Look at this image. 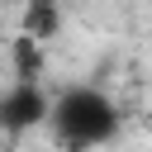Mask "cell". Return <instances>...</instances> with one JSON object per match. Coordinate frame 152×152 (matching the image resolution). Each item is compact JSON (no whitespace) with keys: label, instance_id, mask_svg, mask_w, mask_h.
Returning a JSON list of instances; mask_svg holds the SVG:
<instances>
[{"label":"cell","instance_id":"277c9868","mask_svg":"<svg viewBox=\"0 0 152 152\" xmlns=\"http://www.w3.org/2000/svg\"><path fill=\"white\" fill-rule=\"evenodd\" d=\"M14 76H24V81H38V76H43L38 38H19V43H14Z\"/></svg>","mask_w":152,"mask_h":152},{"label":"cell","instance_id":"6da1fadb","mask_svg":"<svg viewBox=\"0 0 152 152\" xmlns=\"http://www.w3.org/2000/svg\"><path fill=\"white\" fill-rule=\"evenodd\" d=\"M52 138L71 152H90L114 142L119 133V104L100 90V86H66L57 100H48V119Z\"/></svg>","mask_w":152,"mask_h":152},{"label":"cell","instance_id":"7a4b0ae2","mask_svg":"<svg viewBox=\"0 0 152 152\" xmlns=\"http://www.w3.org/2000/svg\"><path fill=\"white\" fill-rule=\"evenodd\" d=\"M43 119H48V90H43L38 81L14 76V81L0 90V133L24 138V133L38 128Z\"/></svg>","mask_w":152,"mask_h":152},{"label":"cell","instance_id":"3957f363","mask_svg":"<svg viewBox=\"0 0 152 152\" xmlns=\"http://www.w3.org/2000/svg\"><path fill=\"white\" fill-rule=\"evenodd\" d=\"M57 28H62V10H57V0H28V5H24V38L48 43Z\"/></svg>","mask_w":152,"mask_h":152}]
</instances>
